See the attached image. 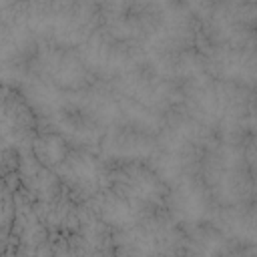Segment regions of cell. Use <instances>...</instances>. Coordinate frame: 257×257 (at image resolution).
Listing matches in <instances>:
<instances>
[{
	"label": "cell",
	"mask_w": 257,
	"mask_h": 257,
	"mask_svg": "<svg viewBox=\"0 0 257 257\" xmlns=\"http://www.w3.org/2000/svg\"><path fill=\"white\" fill-rule=\"evenodd\" d=\"M66 191L80 203L110 187V167L86 149H68L62 163L54 169Z\"/></svg>",
	"instance_id": "cell-1"
},
{
	"label": "cell",
	"mask_w": 257,
	"mask_h": 257,
	"mask_svg": "<svg viewBox=\"0 0 257 257\" xmlns=\"http://www.w3.org/2000/svg\"><path fill=\"white\" fill-rule=\"evenodd\" d=\"M36 122L30 102L12 86L0 84V151H30Z\"/></svg>",
	"instance_id": "cell-2"
},
{
	"label": "cell",
	"mask_w": 257,
	"mask_h": 257,
	"mask_svg": "<svg viewBox=\"0 0 257 257\" xmlns=\"http://www.w3.org/2000/svg\"><path fill=\"white\" fill-rule=\"evenodd\" d=\"M110 189L151 211L163 207L169 193L161 175L137 161L110 167Z\"/></svg>",
	"instance_id": "cell-3"
},
{
	"label": "cell",
	"mask_w": 257,
	"mask_h": 257,
	"mask_svg": "<svg viewBox=\"0 0 257 257\" xmlns=\"http://www.w3.org/2000/svg\"><path fill=\"white\" fill-rule=\"evenodd\" d=\"M50 233L36 213L32 199L20 189L14 191V219H12V243L14 253H52L48 247Z\"/></svg>",
	"instance_id": "cell-4"
},
{
	"label": "cell",
	"mask_w": 257,
	"mask_h": 257,
	"mask_svg": "<svg viewBox=\"0 0 257 257\" xmlns=\"http://www.w3.org/2000/svg\"><path fill=\"white\" fill-rule=\"evenodd\" d=\"M16 177H18L20 191L28 199H32V203L48 201L64 189L58 175L46 165H42L30 151L20 153L18 165H16Z\"/></svg>",
	"instance_id": "cell-5"
},
{
	"label": "cell",
	"mask_w": 257,
	"mask_h": 257,
	"mask_svg": "<svg viewBox=\"0 0 257 257\" xmlns=\"http://www.w3.org/2000/svg\"><path fill=\"white\" fill-rule=\"evenodd\" d=\"M167 207L175 221H183L187 225L199 223L209 213V195L205 189L191 179L181 177L179 185H175L173 193H167Z\"/></svg>",
	"instance_id": "cell-6"
},
{
	"label": "cell",
	"mask_w": 257,
	"mask_h": 257,
	"mask_svg": "<svg viewBox=\"0 0 257 257\" xmlns=\"http://www.w3.org/2000/svg\"><path fill=\"white\" fill-rule=\"evenodd\" d=\"M30 153L42 165H46L48 169L54 171L68 153L66 139L56 131H42V133L36 131V135L32 139V145H30Z\"/></svg>",
	"instance_id": "cell-7"
}]
</instances>
